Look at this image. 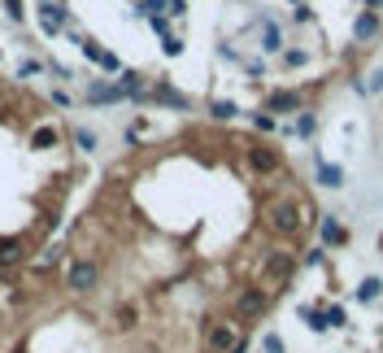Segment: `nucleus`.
<instances>
[{
	"label": "nucleus",
	"mask_w": 383,
	"mask_h": 353,
	"mask_svg": "<svg viewBox=\"0 0 383 353\" xmlns=\"http://www.w3.org/2000/svg\"><path fill=\"white\" fill-rule=\"evenodd\" d=\"M40 5H53V0H40Z\"/></svg>",
	"instance_id": "nucleus-36"
},
{
	"label": "nucleus",
	"mask_w": 383,
	"mask_h": 353,
	"mask_svg": "<svg viewBox=\"0 0 383 353\" xmlns=\"http://www.w3.org/2000/svg\"><path fill=\"white\" fill-rule=\"evenodd\" d=\"M379 31H383V26H379V13H375V9H366V13H357V18H353V40H357V44H375Z\"/></svg>",
	"instance_id": "nucleus-14"
},
{
	"label": "nucleus",
	"mask_w": 383,
	"mask_h": 353,
	"mask_svg": "<svg viewBox=\"0 0 383 353\" xmlns=\"http://www.w3.org/2000/svg\"><path fill=\"white\" fill-rule=\"evenodd\" d=\"M366 92H383V70L370 74V83H366Z\"/></svg>",
	"instance_id": "nucleus-34"
},
{
	"label": "nucleus",
	"mask_w": 383,
	"mask_h": 353,
	"mask_svg": "<svg viewBox=\"0 0 383 353\" xmlns=\"http://www.w3.org/2000/svg\"><path fill=\"white\" fill-rule=\"evenodd\" d=\"M244 157H248V170L253 174H279L283 170V153L270 149V144H248Z\"/></svg>",
	"instance_id": "nucleus-4"
},
{
	"label": "nucleus",
	"mask_w": 383,
	"mask_h": 353,
	"mask_svg": "<svg viewBox=\"0 0 383 353\" xmlns=\"http://www.w3.org/2000/svg\"><path fill=\"white\" fill-rule=\"evenodd\" d=\"M318 245H327V249L348 245V231L340 227V218H336V214H318Z\"/></svg>",
	"instance_id": "nucleus-12"
},
{
	"label": "nucleus",
	"mask_w": 383,
	"mask_h": 353,
	"mask_svg": "<svg viewBox=\"0 0 383 353\" xmlns=\"http://www.w3.org/2000/svg\"><path fill=\"white\" fill-rule=\"evenodd\" d=\"M53 105H61V109H70V105H74V96L65 92V88H53Z\"/></svg>",
	"instance_id": "nucleus-31"
},
{
	"label": "nucleus",
	"mask_w": 383,
	"mask_h": 353,
	"mask_svg": "<svg viewBox=\"0 0 383 353\" xmlns=\"http://www.w3.org/2000/svg\"><path fill=\"white\" fill-rule=\"evenodd\" d=\"M101 279H105V270H101V262H96V258H74L70 270H65V288H70L74 297L96 293V288H101Z\"/></svg>",
	"instance_id": "nucleus-2"
},
{
	"label": "nucleus",
	"mask_w": 383,
	"mask_h": 353,
	"mask_svg": "<svg viewBox=\"0 0 383 353\" xmlns=\"http://www.w3.org/2000/svg\"><path fill=\"white\" fill-rule=\"evenodd\" d=\"M209 114H213V122H231L240 114V105H231V101H209Z\"/></svg>",
	"instance_id": "nucleus-21"
},
{
	"label": "nucleus",
	"mask_w": 383,
	"mask_h": 353,
	"mask_svg": "<svg viewBox=\"0 0 383 353\" xmlns=\"http://www.w3.org/2000/svg\"><path fill=\"white\" fill-rule=\"evenodd\" d=\"M74 144H79L83 153H96V131H88V126H79V131H74Z\"/></svg>",
	"instance_id": "nucleus-26"
},
{
	"label": "nucleus",
	"mask_w": 383,
	"mask_h": 353,
	"mask_svg": "<svg viewBox=\"0 0 383 353\" xmlns=\"http://www.w3.org/2000/svg\"><path fill=\"white\" fill-rule=\"evenodd\" d=\"M70 40H74L79 48H83V57H88L92 66H101L105 74H122V61L113 57L109 48H101V44H96V40H88V35H79V31H70Z\"/></svg>",
	"instance_id": "nucleus-3"
},
{
	"label": "nucleus",
	"mask_w": 383,
	"mask_h": 353,
	"mask_svg": "<svg viewBox=\"0 0 383 353\" xmlns=\"http://www.w3.org/2000/svg\"><path fill=\"white\" fill-rule=\"evenodd\" d=\"M318 183H323V188H340V183H344V170L331 166V162H318Z\"/></svg>",
	"instance_id": "nucleus-19"
},
{
	"label": "nucleus",
	"mask_w": 383,
	"mask_h": 353,
	"mask_svg": "<svg viewBox=\"0 0 383 353\" xmlns=\"http://www.w3.org/2000/svg\"><path fill=\"white\" fill-rule=\"evenodd\" d=\"M261 266H266V275H270V284H288L292 275H296V253H288V249H270L261 258Z\"/></svg>",
	"instance_id": "nucleus-7"
},
{
	"label": "nucleus",
	"mask_w": 383,
	"mask_h": 353,
	"mask_svg": "<svg viewBox=\"0 0 383 353\" xmlns=\"http://www.w3.org/2000/svg\"><path fill=\"white\" fill-rule=\"evenodd\" d=\"M26 258H31L26 240H18V236L0 240V275H9V270H18V266H26Z\"/></svg>",
	"instance_id": "nucleus-9"
},
{
	"label": "nucleus",
	"mask_w": 383,
	"mask_h": 353,
	"mask_svg": "<svg viewBox=\"0 0 383 353\" xmlns=\"http://www.w3.org/2000/svg\"><path fill=\"white\" fill-rule=\"evenodd\" d=\"M236 318H261L266 310H270V293L266 288H244V293H236Z\"/></svg>",
	"instance_id": "nucleus-6"
},
{
	"label": "nucleus",
	"mask_w": 383,
	"mask_h": 353,
	"mask_svg": "<svg viewBox=\"0 0 383 353\" xmlns=\"http://www.w3.org/2000/svg\"><path fill=\"white\" fill-rule=\"evenodd\" d=\"M261 349H266V353H288V349H283V340H279L275 331H266V336H261Z\"/></svg>",
	"instance_id": "nucleus-30"
},
{
	"label": "nucleus",
	"mask_w": 383,
	"mask_h": 353,
	"mask_svg": "<svg viewBox=\"0 0 383 353\" xmlns=\"http://www.w3.org/2000/svg\"><path fill=\"white\" fill-rule=\"evenodd\" d=\"M153 13H165V18H183L188 13V0H148Z\"/></svg>",
	"instance_id": "nucleus-18"
},
{
	"label": "nucleus",
	"mask_w": 383,
	"mask_h": 353,
	"mask_svg": "<svg viewBox=\"0 0 383 353\" xmlns=\"http://www.w3.org/2000/svg\"><path fill=\"white\" fill-rule=\"evenodd\" d=\"M292 131L309 140L313 131H318V114H309V109H301V118H296V126H292Z\"/></svg>",
	"instance_id": "nucleus-22"
},
{
	"label": "nucleus",
	"mask_w": 383,
	"mask_h": 353,
	"mask_svg": "<svg viewBox=\"0 0 383 353\" xmlns=\"http://www.w3.org/2000/svg\"><path fill=\"white\" fill-rule=\"evenodd\" d=\"M309 222V210L305 205H296V201H270L266 205V227H270L275 236H283V240H292V236H301V227Z\"/></svg>",
	"instance_id": "nucleus-1"
},
{
	"label": "nucleus",
	"mask_w": 383,
	"mask_h": 353,
	"mask_svg": "<svg viewBox=\"0 0 383 353\" xmlns=\"http://www.w3.org/2000/svg\"><path fill=\"white\" fill-rule=\"evenodd\" d=\"M240 340H244V336H240V323H209V327H205V349H209V353H231Z\"/></svg>",
	"instance_id": "nucleus-5"
},
{
	"label": "nucleus",
	"mask_w": 383,
	"mask_h": 353,
	"mask_svg": "<svg viewBox=\"0 0 383 353\" xmlns=\"http://www.w3.org/2000/svg\"><path fill=\"white\" fill-rule=\"evenodd\" d=\"M253 126H257L261 136H270V131H279V118H275V114H266V109H261V114H253Z\"/></svg>",
	"instance_id": "nucleus-24"
},
{
	"label": "nucleus",
	"mask_w": 383,
	"mask_h": 353,
	"mask_svg": "<svg viewBox=\"0 0 383 353\" xmlns=\"http://www.w3.org/2000/svg\"><path fill=\"white\" fill-rule=\"evenodd\" d=\"M366 5H370V9H375V13H379V9H383V0H366Z\"/></svg>",
	"instance_id": "nucleus-35"
},
{
	"label": "nucleus",
	"mask_w": 383,
	"mask_h": 353,
	"mask_svg": "<svg viewBox=\"0 0 383 353\" xmlns=\"http://www.w3.org/2000/svg\"><path fill=\"white\" fill-rule=\"evenodd\" d=\"M48 66H44V61L40 57H22L18 61V79H35V74H44Z\"/></svg>",
	"instance_id": "nucleus-23"
},
{
	"label": "nucleus",
	"mask_w": 383,
	"mask_h": 353,
	"mask_svg": "<svg viewBox=\"0 0 383 353\" xmlns=\"http://www.w3.org/2000/svg\"><path fill=\"white\" fill-rule=\"evenodd\" d=\"M292 18H296V22H313V9H309V5H296Z\"/></svg>",
	"instance_id": "nucleus-33"
},
{
	"label": "nucleus",
	"mask_w": 383,
	"mask_h": 353,
	"mask_svg": "<svg viewBox=\"0 0 383 353\" xmlns=\"http://www.w3.org/2000/svg\"><path fill=\"white\" fill-rule=\"evenodd\" d=\"M161 53H165V57H179V53H183V40L174 35V31H170V35H161Z\"/></svg>",
	"instance_id": "nucleus-27"
},
{
	"label": "nucleus",
	"mask_w": 383,
	"mask_h": 353,
	"mask_svg": "<svg viewBox=\"0 0 383 353\" xmlns=\"http://www.w3.org/2000/svg\"><path fill=\"white\" fill-rule=\"evenodd\" d=\"M379 293H383V284H379V279H366V284L357 288V297H361V301H375Z\"/></svg>",
	"instance_id": "nucleus-28"
},
{
	"label": "nucleus",
	"mask_w": 383,
	"mask_h": 353,
	"mask_svg": "<svg viewBox=\"0 0 383 353\" xmlns=\"http://www.w3.org/2000/svg\"><path fill=\"white\" fill-rule=\"evenodd\" d=\"M305 109V96L301 92H288V88H279L266 96V114H301Z\"/></svg>",
	"instance_id": "nucleus-10"
},
{
	"label": "nucleus",
	"mask_w": 383,
	"mask_h": 353,
	"mask_svg": "<svg viewBox=\"0 0 383 353\" xmlns=\"http://www.w3.org/2000/svg\"><path fill=\"white\" fill-rule=\"evenodd\" d=\"M35 13H40V31H44L48 40H57L61 31L70 26V9H65V0H53V5H40Z\"/></svg>",
	"instance_id": "nucleus-8"
},
{
	"label": "nucleus",
	"mask_w": 383,
	"mask_h": 353,
	"mask_svg": "<svg viewBox=\"0 0 383 353\" xmlns=\"http://www.w3.org/2000/svg\"><path fill=\"white\" fill-rule=\"evenodd\" d=\"M113 318H118V327H136L140 323V306H118Z\"/></svg>",
	"instance_id": "nucleus-25"
},
{
	"label": "nucleus",
	"mask_w": 383,
	"mask_h": 353,
	"mask_svg": "<svg viewBox=\"0 0 383 353\" xmlns=\"http://www.w3.org/2000/svg\"><path fill=\"white\" fill-rule=\"evenodd\" d=\"M148 101L170 105V109H179V114H188V109H192V96H183V92L170 88V83H153V88H148Z\"/></svg>",
	"instance_id": "nucleus-11"
},
{
	"label": "nucleus",
	"mask_w": 383,
	"mask_h": 353,
	"mask_svg": "<svg viewBox=\"0 0 383 353\" xmlns=\"http://www.w3.org/2000/svg\"><path fill=\"white\" fill-rule=\"evenodd\" d=\"M118 88L127 92V101H148V79L140 70H122L118 74Z\"/></svg>",
	"instance_id": "nucleus-15"
},
{
	"label": "nucleus",
	"mask_w": 383,
	"mask_h": 353,
	"mask_svg": "<svg viewBox=\"0 0 383 353\" xmlns=\"http://www.w3.org/2000/svg\"><path fill=\"white\" fill-rule=\"evenodd\" d=\"M118 101H127V92L118 83H92L88 88V105H118Z\"/></svg>",
	"instance_id": "nucleus-16"
},
{
	"label": "nucleus",
	"mask_w": 383,
	"mask_h": 353,
	"mask_svg": "<svg viewBox=\"0 0 383 353\" xmlns=\"http://www.w3.org/2000/svg\"><path fill=\"white\" fill-rule=\"evenodd\" d=\"M5 9H9V18H13V22H22V18H26V13H22V0H5Z\"/></svg>",
	"instance_id": "nucleus-32"
},
{
	"label": "nucleus",
	"mask_w": 383,
	"mask_h": 353,
	"mask_svg": "<svg viewBox=\"0 0 383 353\" xmlns=\"http://www.w3.org/2000/svg\"><path fill=\"white\" fill-rule=\"evenodd\" d=\"M301 66H309L305 48H283V70H301Z\"/></svg>",
	"instance_id": "nucleus-20"
},
{
	"label": "nucleus",
	"mask_w": 383,
	"mask_h": 353,
	"mask_svg": "<svg viewBox=\"0 0 383 353\" xmlns=\"http://www.w3.org/2000/svg\"><path fill=\"white\" fill-rule=\"evenodd\" d=\"M148 26H153L157 35H170V18H165V13H148Z\"/></svg>",
	"instance_id": "nucleus-29"
},
{
	"label": "nucleus",
	"mask_w": 383,
	"mask_h": 353,
	"mask_svg": "<svg viewBox=\"0 0 383 353\" xmlns=\"http://www.w3.org/2000/svg\"><path fill=\"white\" fill-rule=\"evenodd\" d=\"M261 48H266V53H283V31L270 18H261Z\"/></svg>",
	"instance_id": "nucleus-17"
},
{
	"label": "nucleus",
	"mask_w": 383,
	"mask_h": 353,
	"mask_svg": "<svg viewBox=\"0 0 383 353\" xmlns=\"http://www.w3.org/2000/svg\"><path fill=\"white\" fill-rule=\"evenodd\" d=\"M31 149H35V153H48V149H57V144H61V126H53V122H35V126H31Z\"/></svg>",
	"instance_id": "nucleus-13"
}]
</instances>
